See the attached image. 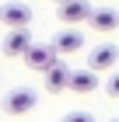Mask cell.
Listing matches in <instances>:
<instances>
[{
  "mask_svg": "<svg viewBox=\"0 0 119 122\" xmlns=\"http://www.w3.org/2000/svg\"><path fill=\"white\" fill-rule=\"evenodd\" d=\"M0 108L7 115H25V112H32V108H39V91L35 87H11L7 94H4V101H0Z\"/></svg>",
  "mask_w": 119,
  "mask_h": 122,
  "instance_id": "1",
  "label": "cell"
},
{
  "mask_svg": "<svg viewBox=\"0 0 119 122\" xmlns=\"http://www.w3.org/2000/svg\"><path fill=\"white\" fill-rule=\"evenodd\" d=\"M21 59H25V66H28V70L46 73V70H49V66H53L60 56H56V49H53V46H28L25 52H21Z\"/></svg>",
  "mask_w": 119,
  "mask_h": 122,
  "instance_id": "2",
  "label": "cell"
},
{
  "mask_svg": "<svg viewBox=\"0 0 119 122\" xmlns=\"http://www.w3.org/2000/svg\"><path fill=\"white\" fill-rule=\"evenodd\" d=\"M32 7L28 4H21V0H7L4 7H0V21L7 25V28H28L32 25Z\"/></svg>",
  "mask_w": 119,
  "mask_h": 122,
  "instance_id": "3",
  "label": "cell"
},
{
  "mask_svg": "<svg viewBox=\"0 0 119 122\" xmlns=\"http://www.w3.org/2000/svg\"><path fill=\"white\" fill-rule=\"evenodd\" d=\"M56 14H60L63 25H84L88 14H91V4H88V0H60Z\"/></svg>",
  "mask_w": 119,
  "mask_h": 122,
  "instance_id": "4",
  "label": "cell"
},
{
  "mask_svg": "<svg viewBox=\"0 0 119 122\" xmlns=\"http://www.w3.org/2000/svg\"><path fill=\"white\" fill-rule=\"evenodd\" d=\"M49 46L56 49V56H70V52H81L84 49V31L81 28H63L60 35L49 42Z\"/></svg>",
  "mask_w": 119,
  "mask_h": 122,
  "instance_id": "5",
  "label": "cell"
},
{
  "mask_svg": "<svg viewBox=\"0 0 119 122\" xmlns=\"http://www.w3.org/2000/svg\"><path fill=\"white\" fill-rule=\"evenodd\" d=\"M88 25H91L95 31H116L119 28V10L116 7H91Z\"/></svg>",
  "mask_w": 119,
  "mask_h": 122,
  "instance_id": "6",
  "label": "cell"
},
{
  "mask_svg": "<svg viewBox=\"0 0 119 122\" xmlns=\"http://www.w3.org/2000/svg\"><path fill=\"white\" fill-rule=\"evenodd\" d=\"M116 59H119V49H116V46H98L95 52H88V70H95V73L112 70Z\"/></svg>",
  "mask_w": 119,
  "mask_h": 122,
  "instance_id": "7",
  "label": "cell"
},
{
  "mask_svg": "<svg viewBox=\"0 0 119 122\" xmlns=\"http://www.w3.org/2000/svg\"><path fill=\"white\" fill-rule=\"evenodd\" d=\"M95 87H98V73H95V70H70L67 91H74V94H91Z\"/></svg>",
  "mask_w": 119,
  "mask_h": 122,
  "instance_id": "8",
  "label": "cell"
},
{
  "mask_svg": "<svg viewBox=\"0 0 119 122\" xmlns=\"http://www.w3.org/2000/svg\"><path fill=\"white\" fill-rule=\"evenodd\" d=\"M67 80H70V66H67L63 59H56V63L46 70V91H49V94L67 91Z\"/></svg>",
  "mask_w": 119,
  "mask_h": 122,
  "instance_id": "9",
  "label": "cell"
},
{
  "mask_svg": "<svg viewBox=\"0 0 119 122\" xmlns=\"http://www.w3.org/2000/svg\"><path fill=\"white\" fill-rule=\"evenodd\" d=\"M28 46H32V31L28 28H7V38H4V52L7 56H21Z\"/></svg>",
  "mask_w": 119,
  "mask_h": 122,
  "instance_id": "10",
  "label": "cell"
},
{
  "mask_svg": "<svg viewBox=\"0 0 119 122\" xmlns=\"http://www.w3.org/2000/svg\"><path fill=\"white\" fill-rule=\"evenodd\" d=\"M60 122H95V115H91V112H84V108H74V112H67Z\"/></svg>",
  "mask_w": 119,
  "mask_h": 122,
  "instance_id": "11",
  "label": "cell"
},
{
  "mask_svg": "<svg viewBox=\"0 0 119 122\" xmlns=\"http://www.w3.org/2000/svg\"><path fill=\"white\" fill-rule=\"evenodd\" d=\"M105 91H109L112 98H116V94H119V77H109V84H105Z\"/></svg>",
  "mask_w": 119,
  "mask_h": 122,
  "instance_id": "12",
  "label": "cell"
},
{
  "mask_svg": "<svg viewBox=\"0 0 119 122\" xmlns=\"http://www.w3.org/2000/svg\"><path fill=\"white\" fill-rule=\"evenodd\" d=\"M56 4H60V0H56Z\"/></svg>",
  "mask_w": 119,
  "mask_h": 122,
  "instance_id": "13",
  "label": "cell"
},
{
  "mask_svg": "<svg viewBox=\"0 0 119 122\" xmlns=\"http://www.w3.org/2000/svg\"><path fill=\"white\" fill-rule=\"evenodd\" d=\"M112 122H116V119H112Z\"/></svg>",
  "mask_w": 119,
  "mask_h": 122,
  "instance_id": "14",
  "label": "cell"
}]
</instances>
